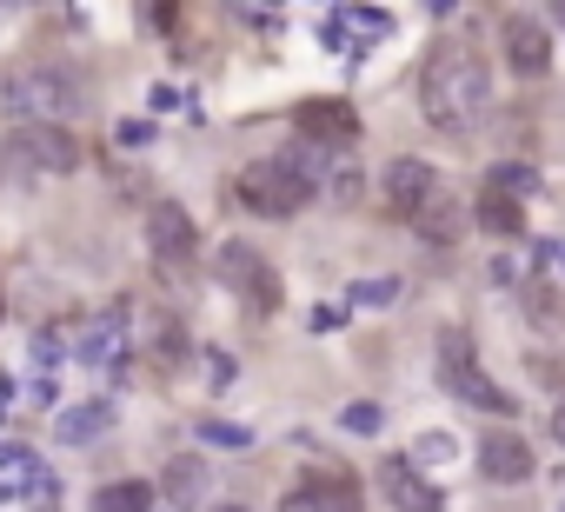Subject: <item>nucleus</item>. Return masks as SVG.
<instances>
[{
	"instance_id": "obj_33",
	"label": "nucleus",
	"mask_w": 565,
	"mask_h": 512,
	"mask_svg": "<svg viewBox=\"0 0 565 512\" xmlns=\"http://www.w3.org/2000/svg\"><path fill=\"white\" fill-rule=\"evenodd\" d=\"M27 399H34V406H60V399H54V380H34V386H27Z\"/></svg>"
},
{
	"instance_id": "obj_8",
	"label": "nucleus",
	"mask_w": 565,
	"mask_h": 512,
	"mask_svg": "<svg viewBox=\"0 0 565 512\" xmlns=\"http://www.w3.org/2000/svg\"><path fill=\"white\" fill-rule=\"evenodd\" d=\"M146 246H153V260H167V267H187L193 253H200V226L180 200H153L146 207Z\"/></svg>"
},
{
	"instance_id": "obj_2",
	"label": "nucleus",
	"mask_w": 565,
	"mask_h": 512,
	"mask_svg": "<svg viewBox=\"0 0 565 512\" xmlns=\"http://www.w3.org/2000/svg\"><path fill=\"white\" fill-rule=\"evenodd\" d=\"M319 187H327V153L306 147V140H286L280 153L254 160L239 174V207L267 213V220H293L306 200H319Z\"/></svg>"
},
{
	"instance_id": "obj_28",
	"label": "nucleus",
	"mask_w": 565,
	"mask_h": 512,
	"mask_svg": "<svg viewBox=\"0 0 565 512\" xmlns=\"http://www.w3.org/2000/svg\"><path fill=\"white\" fill-rule=\"evenodd\" d=\"M346 14H353V27H366V47L392 34V14H386V8H346Z\"/></svg>"
},
{
	"instance_id": "obj_17",
	"label": "nucleus",
	"mask_w": 565,
	"mask_h": 512,
	"mask_svg": "<svg viewBox=\"0 0 565 512\" xmlns=\"http://www.w3.org/2000/svg\"><path fill=\"white\" fill-rule=\"evenodd\" d=\"M114 426V406L107 399H73V406H60L54 412V440L60 446H87V440H101Z\"/></svg>"
},
{
	"instance_id": "obj_18",
	"label": "nucleus",
	"mask_w": 565,
	"mask_h": 512,
	"mask_svg": "<svg viewBox=\"0 0 565 512\" xmlns=\"http://www.w3.org/2000/svg\"><path fill=\"white\" fill-rule=\"evenodd\" d=\"M140 353H146L160 373H180V360H187V333H180V319H174V313L146 319V339H140Z\"/></svg>"
},
{
	"instance_id": "obj_15",
	"label": "nucleus",
	"mask_w": 565,
	"mask_h": 512,
	"mask_svg": "<svg viewBox=\"0 0 565 512\" xmlns=\"http://www.w3.org/2000/svg\"><path fill=\"white\" fill-rule=\"evenodd\" d=\"M479 473H486L493 486H526L532 479V446L519 433H486L479 440Z\"/></svg>"
},
{
	"instance_id": "obj_32",
	"label": "nucleus",
	"mask_w": 565,
	"mask_h": 512,
	"mask_svg": "<svg viewBox=\"0 0 565 512\" xmlns=\"http://www.w3.org/2000/svg\"><path fill=\"white\" fill-rule=\"evenodd\" d=\"M346 319V306H313V333H333Z\"/></svg>"
},
{
	"instance_id": "obj_22",
	"label": "nucleus",
	"mask_w": 565,
	"mask_h": 512,
	"mask_svg": "<svg viewBox=\"0 0 565 512\" xmlns=\"http://www.w3.org/2000/svg\"><path fill=\"white\" fill-rule=\"evenodd\" d=\"M472 220L486 226V233H506V240H519V226H526V213H519V200H506V194H479V207H472Z\"/></svg>"
},
{
	"instance_id": "obj_34",
	"label": "nucleus",
	"mask_w": 565,
	"mask_h": 512,
	"mask_svg": "<svg viewBox=\"0 0 565 512\" xmlns=\"http://www.w3.org/2000/svg\"><path fill=\"white\" fill-rule=\"evenodd\" d=\"M552 440H558V446H565V399H558V406H552Z\"/></svg>"
},
{
	"instance_id": "obj_6",
	"label": "nucleus",
	"mask_w": 565,
	"mask_h": 512,
	"mask_svg": "<svg viewBox=\"0 0 565 512\" xmlns=\"http://www.w3.org/2000/svg\"><path fill=\"white\" fill-rule=\"evenodd\" d=\"M213 280L226 293H239L254 313H280V274L267 267V253L247 246V240H220L213 246Z\"/></svg>"
},
{
	"instance_id": "obj_26",
	"label": "nucleus",
	"mask_w": 565,
	"mask_h": 512,
	"mask_svg": "<svg viewBox=\"0 0 565 512\" xmlns=\"http://www.w3.org/2000/svg\"><path fill=\"white\" fill-rule=\"evenodd\" d=\"M200 440L207 446H254L247 426H233V419H200Z\"/></svg>"
},
{
	"instance_id": "obj_37",
	"label": "nucleus",
	"mask_w": 565,
	"mask_h": 512,
	"mask_svg": "<svg viewBox=\"0 0 565 512\" xmlns=\"http://www.w3.org/2000/svg\"><path fill=\"white\" fill-rule=\"evenodd\" d=\"M40 512H54V505H40Z\"/></svg>"
},
{
	"instance_id": "obj_7",
	"label": "nucleus",
	"mask_w": 565,
	"mask_h": 512,
	"mask_svg": "<svg viewBox=\"0 0 565 512\" xmlns=\"http://www.w3.org/2000/svg\"><path fill=\"white\" fill-rule=\"evenodd\" d=\"M280 512H366V492H360V479H346L340 466H313V473L286 492Z\"/></svg>"
},
{
	"instance_id": "obj_29",
	"label": "nucleus",
	"mask_w": 565,
	"mask_h": 512,
	"mask_svg": "<svg viewBox=\"0 0 565 512\" xmlns=\"http://www.w3.org/2000/svg\"><path fill=\"white\" fill-rule=\"evenodd\" d=\"M346 27H353V14H346V8H333L327 21H319V47H333V54H340V47H346Z\"/></svg>"
},
{
	"instance_id": "obj_31",
	"label": "nucleus",
	"mask_w": 565,
	"mask_h": 512,
	"mask_svg": "<svg viewBox=\"0 0 565 512\" xmlns=\"http://www.w3.org/2000/svg\"><path fill=\"white\" fill-rule=\"evenodd\" d=\"M114 133H120V147H146L153 140V120H120Z\"/></svg>"
},
{
	"instance_id": "obj_11",
	"label": "nucleus",
	"mask_w": 565,
	"mask_h": 512,
	"mask_svg": "<svg viewBox=\"0 0 565 512\" xmlns=\"http://www.w3.org/2000/svg\"><path fill=\"white\" fill-rule=\"evenodd\" d=\"M439 187V174L420 160V153H399L386 174H379V194H386V213H399V220H413L420 207H426V194Z\"/></svg>"
},
{
	"instance_id": "obj_3",
	"label": "nucleus",
	"mask_w": 565,
	"mask_h": 512,
	"mask_svg": "<svg viewBox=\"0 0 565 512\" xmlns=\"http://www.w3.org/2000/svg\"><path fill=\"white\" fill-rule=\"evenodd\" d=\"M73 107H80V88L54 60H14L0 73V114L21 120V127H67Z\"/></svg>"
},
{
	"instance_id": "obj_24",
	"label": "nucleus",
	"mask_w": 565,
	"mask_h": 512,
	"mask_svg": "<svg viewBox=\"0 0 565 512\" xmlns=\"http://www.w3.org/2000/svg\"><path fill=\"white\" fill-rule=\"evenodd\" d=\"M346 300H353V306H366V313H373V306H392V300H399V274H373V280H353V287H346Z\"/></svg>"
},
{
	"instance_id": "obj_10",
	"label": "nucleus",
	"mask_w": 565,
	"mask_h": 512,
	"mask_svg": "<svg viewBox=\"0 0 565 512\" xmlns=\"http://www.w3.org/2000/svg\"><path fill=\"white\" fill-rule=\"evenodd\" d=\"M379 492H386L392 512H446V492H439L407 453H386V459H379Z\"/></svg>"
},
{
	"instance_id": "obj_1",
	"label": "nucleus",
	"mask_w": 565,
	"mask_h": 512,
	"mask_svg": "<svg viewBox=\"0 0 565 512\" xmlns=\"http://www.w3.org/2000/svg\"><path fill=\"white\" fill-rule=\"evenodd\" d=\"M420 107H426V120L439 133H472L479 120H486V107H493V67H486V54H479L472 40H459V34H446L433 47L426 73H420Z\"/></svg>"
},
{
	"instance_id": "obj_14",
	"label": "nucleus",
	"mask_w": 565,
	"mask_h": 512,
	"mask_svg": "<svg viewBox=\"0 0 565 512\" xmlns=\"http://www.w3.org/2000/svg\"><path fill=\"white\" fill-rule=\"evenodd\" d=\"M160 499H167L174 512H200L213 499V459H200V453L167 459V473H160Z\"/></svg>"
},
{
	"instance_id": "obj_9",
	"label": "nucleus",
	"mask_w": 565,
	"mask_h": 512,
	"mask_svg": "<svg viewBox=\"0 0 565 512\" xmlns=\"http://www.w3.org/2000/svg\"><path fill=\"white\" fill-rule=\"evenodd\" d=\"M293 127H299V140L319 147V153H346V147L360 140V114H353L346 101H299V107H293Z\"/></svg>"
},
{
	"instance_id": "obj_21",
	"label": "nucleus",
	"mask_w": 565,
	"mask_h": 512,
	"mask_svg": "<svg viewBox=\"0 0 565 512\" xmlns=\"http://www.w3.org/2000/svg\"><path fill=\"white\" fill-rule=\"evenodd\" d=\"M459 453H466V446H459V433H446V426H420V440H413V453H407V459L426 473V466H452Z\"/></svg>"
},
{
	"instance_id": "obj_13",
	"label": "nucleus",
	"mask_w": 565,
	"mask_h": 512,
	"mask_svg": "<svg viewBox=\"0 0 565 512\" xmlns=\"http://www.w3.org/2000/svg\"><path fill=\"white\" fill-rule=\"evenodd\" d=\"M466 220H472V207H466V194H452L446 181L426 194V207L413 213V233L426 240V246H459V233H466Z\"/></svg>"
},
{
	"instance_id": "obj_20",
	"label": "nucleus",
	"mask_w": 565,
	"mask_h": 512,
	"mask_svg": "<svg viewBox=\"0 0 565 512\" xmlns=\"http://www.w3.org/2000/svg\"><path fill=\"white\" fill-rule=\"evenodd\" d=\"M360 194H366V174H360V166L353 160H327V187H319V200H327V207H360Z\"/></svg>"
},
{
	"instance_id": "obj_35",
	"label": "nucleus",
	"mask_w": 565,
	"mask_h": 512,
	"mask_svg": "<svg viewBox=\"0 0 565 512\" xmlns=\"http://www.w3.org/2000/svg\"><path fill=\"white\" fill-rule=\"evenodd\" d=\"M552 21H558V27H565V0H552Z\"/></svg>"
},
{
	"instance_id": "obj_23",
	"label": "nucleus",
	"mask_w": 565,
	"mask_h": 512,
	"mask_svg": "<svg viewBox=\"0 0 565 512\" xmlns=\"http://www.w3.org/2000/svg\"><path fill=\"white\" fill-rule=\"evenodd\" d=\"M486 194H506V200H526V194H539V174L526 160H499L493 174H486Z\"/></svg>"
},
{
	"instance_id": "obj_27",
	"label": "nucleus",
	"mask_w": 565,
	"mask_h": 512,
	"mask_svg": "<svg viewBox=\"0 0 565 512\" xmlns=\"http://www.w3.org/2000/svg\"><path fill=\"white\" fill-rule=\"evenodd\" d=\"M67 360V333L60 326H40L34 333V366H60Z\"/></svg>"
},
{
	"instance_id": "obj_25",
	"label": "nucleus",
	"mask_w": 565,
	"mask_h": 512,
	"mask_svg": "<svg viewBox=\"0 0 565 512\" xmlns=\"http://www.w3.org/2000/svg\"><path fill=\"white\" fill-rule=\"evenodd\" d=\"M340 426H346V433H379V426H386V406H373V399H353L346 412H340Z\"/></svg>"
},
{
	"instance_id": "obj_19",
	"label": "nucleus",
	"mask_w": 565,
	"mask_h": 512,
	"mask_svg": "<svg viewBox=\"0 0 565 512\" xmlns=\"http://www.w3.org/2000/svg\"><path fill=\"white\" fill-rule=\"evenodd\" d=\"M94 512H160V499H153L146 479H114V486L94 492Z\"/></svg>"
},
{
	"instance_id": "obj_12",
	"label": "nucleus",
	"mask_w": 565,
	"mask_h": 512,
	"mask_svg": "<svg viewBox=\"0 0 565 512\" xmlns=\"http://www.w3.org/2000/svg\"><path fill=\"white\" fill-rule=\"evenodd\" d=\"M87 366H114V360H127L133 353V313L127 306H114V313H94L87 326H80V347H73Z\"/></svg>"
},
{
	"instance_id": "obj_36",
	"label": "nucleus",
	"mask_w": 565,
	"mask_h": 512,
	"mask_svg": "<svg viewBox=\"0 0 565 512\" xmlns=\"http://www.w3.org/2000/svg\"><path fill=\"white\" fill-rule=\"evenodd\" d=\"M0 319H8V293H0Z\"/></svg>"
},
{
	"instance_id": "obj_16",
	"label": "nucleus",
	"mask_w": 565,
	"mask_h": 512,
	"mask_svg": "<svg viewBox=\"0 0 565 512\" xmlns=\"http://www.w3.org/2000/svg\"><path fill=\"white\" fill-rule=\"evenodd\" d=\"M506 60H513L519 80H539V73L552 67V34H545L539 21L513 14V21H506Z\"/></svg>"
},
{
	"instance_id": "obj_30",
	"label": "nucleus",
	"mask_w": 565,
	"mask_h": 512,
	"mask_svg": "<svg viewBox=\"0 0 565 512\" xmlns=\"http://www.w3.org/2000/svg\"><path fill=\"white\" fill-rule=\"evenodd\" d=\"M207 386H213V393H220V386H233V360H226L220 347L207 353Z\"/></svg>"
},
{
	"instance_id": "obj_4",
	"label": "nucleus",
	"mask_w": 565,
	"mask_h": 512,
	"mask_svg": "<svg viewBox=\"0 0 565 512\" xmlns=\"http://www.w3.org/2000/svg\"><path fill=\"white\" fill-rule=\"evenodd\" d=\"M80 166V140L67 127H14L0 140V181L8 187H34L54 174H73Z\"/></svg>"
},
{
	"instance_id": "obj_5",
	"label": "nucleus",
	"mask_w": 565,
	"mask_h": 512,
	"mask_svg": "<svg viewBox=\"0 0 565 512\" xmlns=\"http://www.w3.org/2000/svg\"><path fill=\"white\" fill-rule=\"evenodd\" d=\"M439 386L459 399V406H479V412H519L513 406V393L486 373V366H479V353H472V339L466 333H439Z\"/></svg>"
}]
</instances>
